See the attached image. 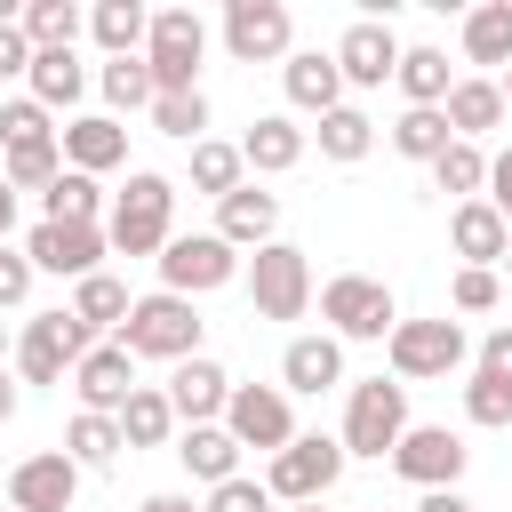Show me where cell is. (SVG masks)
<instances>
[{"mask_svg": "<svg viewBox=\"0 0 512 512\" xmlns=\"http://www.w3.org/2000/svg\"><path fill=\"white\" fill-rule=\"evenodd\" d=\"M104 232H112L120 256H152V264H160V248L176 240V184H168L160 168H136V176L112 192Z\"/></svg>", "mask_w": 512, "mask_h": 512, "instance_id": "1", "label": "cell"}, {"mask_svg": "<svg viewBox=\"0 0 512 512\" xmlns=\"http://www.w3.org/2000/svg\"><path fill=\"white\" fill-rule=\"evenodd\" d=\"M200 304L192 296H168V288H152V296H136V312H128V328L112 336V344H128L136 360H200Z\"/></svg>", "mask_w": 512, "mask_h": 512, "instance_id": "2", "label": "cell"}, {"mask_svg": "<svg viewBox=\"0 0 512 512\" xmlns=\"http://www.w3.org/2000/svg\"><path fill=\"white\" fill-rule=\"evenodd\" d=\"M96 352V328L64 304V312H32L16 336V384H64L80 360Z\"/></svg>", "mask_w": 512, "mask_h": 512, "instance_id": "3", "label": "cell"}, {"mask_svg": "<svg viewBox=\"0 0 512 512\" xmlns=\"http://www.w3.org/2000/svg\"><path fill=\"white\" fill-rule=\"evenodd\" d=\"M320 320H328L336 344H384V336L400 328V304H392L384 280H368V272H336V280L320 288Z\"/></svg>", "mask_w": 512, "mask_h": 512, "instance_id": "4", "label": "cell"}, {"mask_svg": "<svg viewBox=\"0 0 512 512\" xmlns=\"http://www.w3.org/2000/svg\"><path fill=\"white\" fill-rule=\"evenodd\" d=\"M408 432V384L400 376H360L352 400H344V456H392Z\"/></svg>", "mask_w": 512, "mask_h": 512, "instance_id": "5", "label": "cell"}, {"mask_svg": "<svg viewBox=\"0 0 512 512\" xmlns=\"http://www.w3.org/2000/svg\"><path fill=\"white\" fill-rule=\"evenodd\" d=\"M344 440H328V432H296L272 464H264V488H272V504H328V488L344 480Z\"/></svg>", "mask_w": 512, "mask_h": 512, "instance_id": "6", "label": "cell"}, {"mask_svg": "<svg viewBox=\"0 0 512 512\" xmlns=\"http://www.w3.org/2000/svg\"><path fill=\"white\" fill-rule=\"evenodd\" d=\"M240 272H248V256L232 240H216V232H176L160 248V288L168 296H208V288H232Z\"/></svg>", "mask_w": 512, "mask_h": 512, "instance_id": "7", "label": "cell"}, {"mask_svg": "<svg viewBox=\"0 0 512 512\" xmlns=\"http://www.w3.org/2000/svg\"><path fill=\"white\" fill-rule=\"evenodd\" d=\"M248 304H256V320H304L312 312V264L296 240H272L248 256Z\"/></svg>", "mask_w": 512, "mask_h": 512, "instance_id": "8", "label": "cell"}, {"mask_svg": "<svg viewBox=\"0 0 512 512\" xmlns=\"http://www.w3.org/2000/svg\"><path fill=\"white\" fill-rule=\"evenodd\" d=\"M200 56H208V24L192 8H160L152 16V40H144V64H152L160 96H192L200 88Z\"/></svg>", "mask_w": 512, "mask_h": 512, "instance_id": "9", "label": "cell"}, {"mask_svg": "<svg viewBox=\"0 0 512 512\" xmlns=\"http://www.w3.org/2000/svg\"><path fill=\"white\" fill-rule=\"evenodd\" d=\"M384 352H392V376L400 384H440V376H456L464 368V328L456 320H400L392 336H384Z\"/></svg>", "mask_w": 512, "mask_h": 512, "instance_id": "10", "label": "cell"}, {"mask_svg": "<svg viewBox=\"0 0 512 512\" xmlns=\"http://www.w3.org/2000/svg\"><path fill=\"white\" fill-rule=\"evenodd\" d=\"M224 432L240 440V448H264V464L296 440V400L280 392V384H232V400H224Z\"/></svg>", "mask_w": 512, "mask_h": 512, "instance_id": "11", "label": "cell"}, {"mask_svg": "<svg viewBox=\"0 0 512 512\" xmlns=\"http://www.w3.org/2000/svg\"><path fill=\"white\" fill-rule=\"evenodd\" d=\"M296 24L280 0H224V56L232 64H288L296 48Z\"/></svg>", "mask_w": 512, "mask_h": 512, "instance_id": "12", "label": "cell"}, {"mask_svg": "<svg viewBox=\"0 0 512 512\" xmlns=\"http://www.w3.org/2000/svg\"><path fill=\"white\" fill-rule=\"evenodd\" d=\"M464 464H472V448H464V432H448V424H408L400 432V448H392V472L408 480V488H456L464 480Z\"/></svg>", "mask_w": 512, "mask_h": 512, "instance_id": "13", "label": "cell"}, {"mask_svg": "<svg viewBox=\"0 0 512 512\" xmlns=\"http://www.w3.org/2000/svg\"><path fill=\"white\" fill-rule=\"evenodd\" d=\"M104 248H112V232L104 224H32L24 232V256H32V272H56V280H88V272H104Z\"/></svg>", "mask_w": 512, "mask_h": 512, "instance_id": "14", "label": "cell"}, {"mask_svg": "<svg viewBox=\"0 0 512 512\" xmlns=\"http://www.w3.org/2000/svg\"><path fill=\"white\" fill-rule=\"evenodd\" d=\"M336 72H344V88H384V80L400 72V32H392L384 16H360V24L336 40Z\"/></svg>", "mask_w": 512, "mask_h": 512, "instance_id": "15", "label": "cell"}, {"mask_svg": "<svg viewBox=\"0 0 512 512\" xmlns=\"http://www.w3.org/2000/svg\"><path fill=\"white\" fill-rule=\"evenodd\" d=\"M72 392H80L88 416H120V408L136 400V352H128V344H96V352L72 368Z\"/></svg>", "mask_w": 512, "mask_h": 512, "instance_id": "16", "label": "cell"}, {"mask_svg": "<svg viewBox=\"0 0 512 512\" xmlns=\"http://www.w3.org/2000/svg\"><path fill=\"white\" fill-rule=\"evenodd\" d=\"M72 496H80V464H72L64 448L24 456V464L8 472V504H16V512H72Z\"/></svg>", "mask_w": 512, "mask_h": 512, "instance_id": "17", "label": "cell"}, {"mask_svg": "<svg viewBox=\"0 0 512 512\" xmlns=\"http://www.w3.org/2000/svg\"><path fill=\"white\" fill-rule=\"evenodd\" d=\"M168 408H176V424H224V400H232V376L200 352V360H176L168 368Z\"/></svg>", "mask_w": 512, "mask_h": 512, "instance_id": "18", "label": "cell"}, {"mask_svg": "<svg viewBox=\"0 0 512 512\" xmlns=\"http://www.w3.org/2000/svg\"><path fill=\"white\" fill-rule=\"evenodd\" d=\"M344 384V344L320 328V336H288V352H280V392L296 400H320V392H336Z\"/></svg>", "mask_w": 512, "mask_h": 512, "instance_id": "19", "label": "cell"}, {"mask_svg": "<svg viewBox=\"0 0 512 512\" xmlns=\"http://www.w3.org/2000/svg\"><path fill=\"white\" fill-rule=\"evenodd\" d=\"M280 88H288V104H296V112L328 120V112L344 104V72H336V48H296V56L280 64Z\"/></svg>", "mask_w": 512, "mask_h": 512, "instance_id": "20", "label": "cell"}, {"mask_svg": "<svg viewBox=\"0 0 512 512\" xmlns=\"http://www.w3.org/2000/svg\"><path fill=\"white\" fill-rule=\"evenodd\" d=\"M120 160H128V128H120L112 112H80V120H64V168L104 176V168H120Z\"/></svg>", "mask_w": 512, "mask_h": 512, "instance_id": "21", "label": "cell"}, {"mask_svg": "<svg viewBox=\"0 0 512 512\" xmlns=\"http://www.w3.org/2000/svg\"><path fill=\"white\" fill-rule=\"evenodd\" d=\"M216 240H232V248H272L280 240V200L272 192H256V184H240L232 200H216Z\"/></svg>", "mask_w": 512, "mask_h": 512, "instance_id": "22", "label": "cell"}, {"mask_svg": "<svg viewBox=\"0 0 512 512\" xmlns=\"http://www.w3.org/2000/svg\"><path fill=\"white\" fill-rule=\"evenodd\" d=\"M448 248L464 256V264H480V272H504V248H512V224L488 208V200H464L456 216H448Z\"/></svg>", "mask_w": 512, "mask_h": 512, "instance_id": "23", "label": "cell"}, {"mask_svg": "<svg viewBox=\"0 0 512 512\" xmlns=\"http://www.w3.org/2000/svg\"><path fill=\"white\" fill-rule=\"evenodd\" d=\"M240 440L224 432V424H184L176 432V464L192 472V480H208V488H224V480H240Z\"/></svg>", "mask_w": 512, "mask_h": 512, "instance_id": "24", "label": "cell"}, {"mask_svg": "<svg viewBox=\"0 0 512 512\" xmlns=\"http://www.w3.org/2000/svg\"><path fill=\"white\" fill-rule=\"evenodd\" d=\"M240 160H248L256 176H288V168L304 160V128H296L288 112H264V120L240 136Z\"/></svg>", "mask_w": 512, "mask_h": 512, "instance_id": "25", "label": "cell"}, {"mask_svg": "<svg viewBox=\"0 0 512 512\" xmlns=\"http://www.w3.org/2000/svg\"><path fill=\"white\" fill-rule=\"evenodd\" d=\"M80 96H88V64L72 48H40L32 56V104L40 112H72Z\"/></svg>", "mask_w": 512, "mask_h": 512, "instance_id": "26", "label": "cell"}, {"mask_svg": "<svg viewBox=\"0 0 512 512\" xmlns=\"http://www.w3.org/2000/svg\"><path fill=\"white\" fill-rule=\"evenodd\" d=\"M440 112H448V128H456L464 144H480L488 128H504V88H496V80H456Z\"/></svg>", "mask_w": 512, "mask_h": 512, "instance_id": "27", "label": "cell"}, {"mask_svg": "<svg viewBox=\"0 0 512 512\" xmlns=\"http://www.w3.org/2000/svg\"><path fill=\"white\" fill-rule=\"evenodd\" d=\"M88 32H96V48H104V56H144L152 16H144L136 0H96V8H88Z\"/></svg>", "mask_w": 512, "mask_h": 512, "instance_id": "28", "label": "cell"}, {"mask_svg": "<svg viewBox=\"0 0 512 512\" xmlns=\"http://www.w3.org/2000/svg\"><path fill=\"white\" fill-rule=\"evenodd\" d=\"M448 144H456V128H448L440 104H408V112L392 120V152H400V160H424V168H432Z\"/></svg>", "mask_w": 512, "mask_h": 512, "instance_id": "29", "label": "cell"}, {"mask_svg": "<svg viewBox=\"0 0 512 512\" xmlns=\"http://www.w3.org/2000/svg\"><path fill=\"white\" fill-rule=\"evenodd\" d=\"M40 216H48V224H104L112 208H104V184H96V176L64 168V176L40 192Z\"/></svg>", "mask_w": 512, "mask_h": 512, "instance_id": "30", "label": "cell"}, {"mask_svg": "<svg viewBox=\"0 0 512 512\" xmlns=\"http://www.w3.org/2000/svg\"><path fill=\"white\" fill-rule=\"evenodd\" d=\"M120 448H128V440H120V416H88V408H80V416L64 424V456H72L80 472H112Z\"/></svg>", "mask_w": 512, "mask_h": 512, "instance_id": "31", "label": "cell"}, {"mask_svg": "<svg viewBox=\"0 0 512 512\" xmlns=\"http://www.w3.org/2000/svg\"><path fill=\"white\" fill-rule=\"evenodd\" d=\"M96 88H104L112 120H120V112H152V96H160V80H152V64H144V56H104Z\"/></svg>", "mask_w": 512, "mask_h": 512, "instance_id": "32", "label": "cell"}, {"mask_svg": "<svg viewBox=\"0 0 512 512\" xmlns=\"http://www.w3.org/2000/svg\"><path fill=\"white\" fill-rule=\"evenodd\" d=\"M312 136H320V160H336V168H352V160H368V152H376V120H368L360 104H336Z\"/></svg>", "mask_w": 512, "mask_h": 512, "instance_id": "33", "label": "cell"}, {"mask_svg": "<svg viewBox=\"0 0 512 512\" xmlns=\"http://www.w3.org/2000/svg\"><path fill=\"white\" fill-rule=\"evenodd\" d=\"M72 312H80L96 336H104V328L120 336V328H128V312H136V296H128V280H112V272H88V280L72 288Z\"/></svg>", "mask_w": 512, "mask_h": 512, "instance_id": "34", "label": "cell"}, {"mask_svg": "<svg viewBox=\"0 0 512 512\" xmlns=\"http://www.w3.org/2000/svg\"><path fill=\"white\" fill-rule=\"evenodd\" d=\"M120 440H128V448H168V440H176V408H168L160 384H136V400L120 408Z\"/></svg>", "mask_w": 512, "mask_h": 512, "instance_id": "35", "label": "cell"}, {"mask_svg": "<svg viewBox=\"0 0 512 512\" xmlns=\"http://www.w3.org/2000/svg\"><path fill=\"white\" fill-rule=\"evenodd\" d=\"M464 56L512 72V0H480V8L464 16Z\"/></svg>", "mask_w": 512, "mask_h": 512, "instance_id": "36", "label": "cell"}, {"mask_svg": "<svg viewBox=\"0 0 512 512\" xmlns=\"http://www.w3.org/2000/svg\"><path fill=\"white\" fill-rule=\"evenodd\" d=\"M432 184H440V192H448L456 208H464V200H488V152L456 136V144H448V152L432 160Z\"/></svg>", "mask_w": 512, "mask_h": 512, "instance_id": "37", "label": "cell"}, {"mask_svg": "<svg viewBox=\"0 0 512 512\" xmlns=\"http://www.w3.org/2000/svg\"><path fill=\"white\" fill-rule=\"evenodd\" d=\"M248 184V160H240V144H192V192H208V200H232Z\"/></svg>", "mask_w": 512, "mask_h": 512, "instance_id": "38", "label": "cell"}, {"mask_svg": "<svg viewBox=\"0 0 512 512\" xmlns=\"http://www.w3.org/2000/svg\"><path fill=\"white\" fill-rule=\"evenodd\" d=\"M392 80H400L408 104H448V88H456L440 48H400V72H392Z\"/></svg>", "mask_w": 512, "mask_h": 512, "instance_id": "39", "label": "cell"}, {"mask_svg": "<svg viewBox=\"0 0 512 512\" xmlns=\"http://www.w3.org/2000/svg\"><path fill=\"white\" fill-rule=\"evenodd\" d=\"M16 24H24V40H32V56H40V48H72V32H80V8H72V0H32Z\"/></svg>", "mask_w": 512, "mask_h": 512, "instance_id": "40", "label": "cell"}, {"mask_svg": "<svg viewBox=\"0 0 512 512\" xmlns=\"http://www.w3.org/2000/svg\"><path fill=\"white\" fill-rule=\"evenodd\" d=\"M152 128L176 136V144H208V96H152Z\"/></svg>", "mask_w": 512, "mask_h": 512, "instance_id": "41", "label": "cell"}, {"mask_svg": "<svg viewBox=\"0 0 512 512\" xmlns=\"http://www.w3.org/2000/svg\"><path fill=\"white\" fill-rule=\"evenodd\" d=\"M64 176V136L56 144H24V152H8V192H48Z\"/></svg>", "mask_w": 512, "mask_h": 512, "instance_id": "42", "label": "cell"}, {"mask_svg": "<svg viewBox=\"0 0 512 512\" xmlns=\"http://www.w3.org/2000/svg\"><path fill=\"white\" fill-rule=\"evenodd\" d=\"M56 136H64V128H48V112H40L32 96H8V104H0V144H8V152H24V144H56Z\"/></svg>", "mask_w": 512, "mask_h": 512, "instance_id": "43", "label": "cell"}, {"mask_svg": "<svg viewBox=\"0 0 512 512\" xmlns=\"http://www.w3.org/2000/svg\"><path fill=\"white\" fill-rule=\"evenodd\" d=\"M464 416H472L480 432L512 424V384H496V376H472V384H464Z\"/></svg>", "mask_w": 512, "mask_h": 512, "instance_id": "44", "label": "cell"}, {"mask_svg": "<svg viewBox=\"0 0 512 512\" xmlns=\"http://www.w3.org/2000/svg\"><path fill=\"white\" fill-rule=\"evenodd\" d=\"M456 312H496V296H504V272H480V264H456Z\"/></svg>", "mask_w": 512, "mask_h": 512, "instance_id": "45", "label": "cell"}, {"mask_svg": "<svg viewBox=\"0 0 512 512\" xmlns=\"http://www.w3.org/2000/svg\"><path fill=\"white\" fill-rule=\"evenodd\" d=\"M200 512H272V488L240 472V480H224V488H208V504H200Z\"/></svg>", "mask_w": 512, "mask_h": 512, "instance_id": "46", "label": "cell"}, {"mask_svg": "<svg viewBox=\"0 0 512 512\" xmlns=\"http://www.w3.org/2000/svg\"><path fill=\"white\" fill-rule=\"evenodd\" d=\"M32 280H40L32 256H24V248H0V312H16V304L32 296Z\"/></svg>", "mask_w": 512, "mask_h": 512, "instance_id": "47", "label": "cell"}, {"mask_svg": "<svg viewBox=\"0 0 512 512\" xmlns=\"http://www.w3.org/2000/svg\"><path fill=\"white\" fill-rule=\"evenodd\" d=\"M0 80H32V40H24L16 16L0 24Z\"/></svg>", "mask_w": 512, "mask_h": 512, "instance_id": "48", "label": "cell"}, {"mask_svg": "<svg viewBox=\"0 0 512 512\" xmlns=\"http://www.w3.org/2000/svg\"><path fill=\"white\" fill-rule=\"evenodd\" d=\"M472 376H496V384H512V328H488V336H480V360H472Z\"/></svg>", "mask_w": 512, "mask_h": 512, "instance_id": "49", "label": "cell"}, {"mask_svg": "<svg viewBox=\"0 0 512 512\" xmlns=\"http://www.w3.org/2000/svg\"><path fill=\"white\" fill-rule=\"evenodd\" d=\"M488 208H496V216L512 224V144H504V152L488 160Z\"/></svg>", "mask_w": 512, "mask_h": 512, "instance_id": "50", "label": "cell"}, {"mask_svg": "<svg viewBox=\"0 0 512 512\" xmlns=\"http://www.w3.org/2000/svg\"><path fill=\"white\" fill-rule=\"evenodd\" d=\"M416 512H480V504H472V496H456V488H432Z\"/></svg>", "mask_w": 512, "mask_h": 512, "instance_id": "51", "label": "cell"}, {"mask_svg": "<svg viewBox=\"0 0 512 512\" xmlns=\"http://www.w3.org/2000/svg\"><path fill=\"white\" fill-rule=\"evenodd\" d=\"M136 512H200V504H192V496H176V488H160V496H144Z\"/></svg>", "mask_w": 512, "mask_h": 512, "instance_id": "52", "label": "cell"}, {"mask_svg": "<svg viewBox=\"0 0 512 512\" xmlns=\"http://www.w3.org/2000/svg\"><path fill=\"white\" fill-rule=\"evenodd\" d=\"M16 400H24V392H16V376H8V368H0V424H8V416H16Z\"/></svg>", "mask_w": 512, "mask_h": 512, "instance_id": "53", "label": "cell"}, {"mask_svg": "<svg viewBox=\"0 0 512 512\" xmlns=\"http://www.w3.org/2000/svg\"><path fill=\"white\" fill-rule=\"evenodd\" d=\"M8 224H16V192H8V176H0V248H8Z\"/></svg>", "mask_w": 512, "mask_h": 512, "instance_id": "54", "label": "cell"}, {"mask_svg": "<svg viewBox=\"0 0 512 512\" xmlns=\"http://www.w3.org/2000/svg\"><path fill=\"white\" fill-rule=\"evenodd\" d=\"M496 88H504V112H512V72H504V80H496Z\"/></svg>", "mask_w": 512, "mask_h": 512, "instance_id": "55", "label": "cell"}, {"mask_svg": "<svg viewBox=\"0 0 512 512\" xmlns=\"http://www.w3.org/2000/svg\"><path fill=\"white\" fill-rule=\"evenodd\" d=\"M288 512H328V504H288Z\"/></svg>", "mask_w": 512, "mask_h": 512, "instance_id": "56", "label": "cell"}, {"mask_svg": "<svg viewBox=\"0 0 512 512\" xmlns=\"http://www.w3.org/2000/svg\"><path fill=\"white\" fill-rule=\"evenodd\" d=\"M504 272H512V248H504Z\"/></svg>", "mask_w": 512, "mask_h": 512, "instance_id": "57", "label": "cell"}]
</instances>
